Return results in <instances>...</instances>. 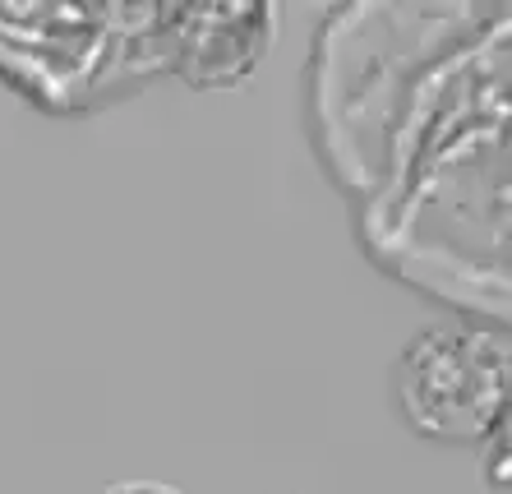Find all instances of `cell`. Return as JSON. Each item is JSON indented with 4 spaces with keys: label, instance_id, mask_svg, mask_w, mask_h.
Listing matches in <instances>:
<instances>
[{
    "label": "cell",
    "instance_id": "cell-2",
    "mask_svg": "<svg viewBox=\"0 0 512 494\" xmlns=\"http://www.w3.org/2000/svg\"><path fill=\"white\" fill-rule=\"evenodd\" d=\"M102 494H180V490L162 481H120V485H107Z\"/></svg>",
    "mask_w": 512,
    "mask_h": 494
},
{
    "label": "cell",
    "instance_id": "cell-1",
    "mask_svg": "<svg viewBox=\"0 0 512 494\" xmlns=\"http://www.w3.org/2000/svg\"><path fill=\"white\" fill-rule=\"evenodd\" d=\"M508 338L489 328L429 324L402 347L393 398L402 421L434 444H480L503 421Z\"/></svg>",
    "mask_w": 512,
    "mask_h": 494
}]
</instances>
